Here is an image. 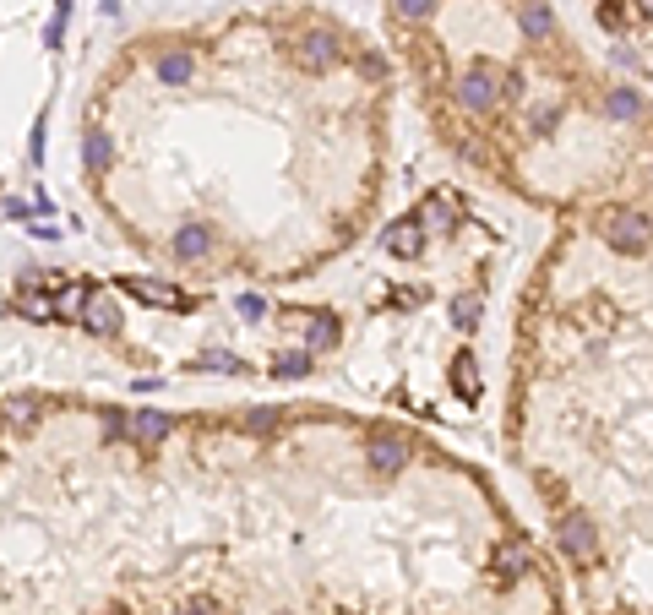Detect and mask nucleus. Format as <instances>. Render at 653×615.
I'll return each instance as SVG.
<instances>
[{"instance_id":"1","label":"nucleus","mask_w":653,"mask_h":615,"mask_svg":"<svg viewBox=\"0 0 653 615\" xmlns=\"http://www.w3.org/2000/svg\"><path fill=\"white\" fill-rule=\"evenodd\" d=\"M196 114V164L98 191L142 251L185 273H305L376 202L387 60L316 5L142 33L114 60Z\"/></svg>"},{"instance_id":"2","label":"nucleus","mask_w":653,"mask_h":615,"mask_svg":"<svg viewBox=\"0 0 653 615\" xmlns=\"http://www.w3.org/2000/svg\"><path fill=\"white\" fill-rule=\"evenodd\" d=\"M556 545L567 551V561H594V551H599V534H594V523L583 518V512H567L561 523H556Z\"/></svg>"},{"instance_id":"4","label":"nucleus","mask_w":653,"mask_h":615,"mask_svg":"<svg viewBox=\"0 0 653 615\" xmlns=\"http://www.w3.org/2000/svg\"><path fill=\"white\" fill-rule=\"evenodd\" d=\"M605 109H610L616 120H632L643 104H638V93H632V87H610V93H605Z\"/></svg>"},{"instance_id":"3","label":"nucleus","mask_w":653,"mask_h":615,"mask_svg":"<svg viewBox=\"0 0 653 615\" xmlns=\"http://www.w3.org/2000/svg\"><path fill=\"white\" fill-rule=\"evenodd\" d=\"M387 251L403 256V262H414V256L425 251V229H420L414 218H409V223H392V229H387Z\"/></svg>"}]
</instances>
